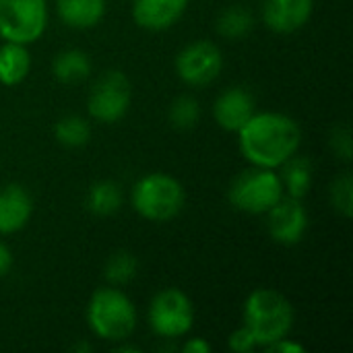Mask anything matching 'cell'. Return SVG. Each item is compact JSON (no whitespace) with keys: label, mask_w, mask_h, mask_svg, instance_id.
<instances>
[{"label":"cell","mask_w":353,"mask_h":353,"mask_svg":"<svg viewBox=\"0 0 353 353\" xmlns=\"http://www.w3.org/2000/svg\"><path fill=\"white\" fill-rule=\"evenodd\" d=\"M236 134L240 153L256 168L279 170L302 147L300 124L281 112H254Z\"/></svg>","instance_id":"cell-1"},{"label":"cell","mask_w":353,"mask_h":353,"mask_svg":"<svg viewBox=\"0 0 353 353\" xmlns=\"http://www.w3.org/2000/svg\"><path fill=\"white\" fill-rule=\"evenodd\" d=\"M294 321L296 312L292 302L277 290H254L244 302V327L254 337L256 347H269L288 337L294 329Z\"/></svg>","instance_id":"cell-2"},{"label":"cell","mask_w":353,"mask_h":353,"mask_svg":"<svg viewBox=\"0 0 353 353\" xmlns=\"http://www.w3.org/2000/svg\"><path fill=\"white\" fill-rule=\"evenodd\" d=\"M87 325L95 337L122 343L137 329V306L120 288H99L87 304Z\"/></svg>","instance_id":"cell-3"},{"label":"cell","mask_w":353,"mask_h":353,"mask_svg":"<svg viewBox=\"0 0 353 353\" xmlns=\"http://www.w3.org/2000/svg\"><path fill=\"white\" fill-rule=\"evenodd\" d=\"M132 209L147 221L165 223L180 215L186 203V192L180 180L170 174L153 172L134 182L130 192Z\"/></svg>","instance_id":"cell-4"},{"label":"cell","mask_w":353,"mask_h":353,"mask_svg":"<svg viewBox=\"0 0 353 353\" xmlns=\"http://www.w3.org/2000/svg\"><path fill=\"white\" fill-rule=\"evenodd\" d=\"M283 196L279 172L256 165L238 174L228 190L232 207L248 215H267Z\"/></svg>","instance_id":"cell-5"},{"label":"cell","mask_w":353,"mask_h":353,"mask_svg":"<svg viewBox=\"0 0 353 353\" xmlns=\"http://www.w3.org/2000/svg\"><path fill=\"white\" fill-rule=\"evenodd\" d=\"M147 321L157 337L180 339L194 327V306L182 290L165 288L151 300Z\"/></svg>","instance_id":"cell-6"},{"label":"cell","mask_w":353,"mask_h":353,"mask_svg":"<svg viewBox=\"0 0 353 353\" xmlns=\"http://www.w3.org/2000/svg\"><path fill=\"white\" fill-rule=\"evenodd\" d=\"M48 0H0V37L29 46L48 27Z\"/></svg>","instance_id":"cell-7"},{"label":"cell","mask_w":353,"mask_h":353,"mask_svg":"<svg viewBox=\"0 0 353 353\" xmlns=\"http://www.w3.org/2000/svg\"><path fill=\"white\" fill-rule=\"evenodd\" d=\"M132 89L130 81L122 70H108L101 74L87 97L89 116L101 124H114L122 120L130 108Z\"/></svg>","instance_id":"cell-8"},{"label":"cell","mask_w":353,"mask_h":353,"mask_svg":"<svg viewBox=\"0 0 353 353\" xmlns=\"http://www.w3.org/2000/svg\"><path fill=\"white\" fill-rule=\"evenodd\" d=\"M223 68L221 50L207 39H196L184 46L176 56V72L182 83L190 87H205L213 83Z\"/></svg>","instance_id":"cell-9"},{"label":"cell","mask_w":353,"mask_h":353,"mask_svg":"<svg viewBox=\"0 0 353 353\" xmlns=\"http://www.w3.org/2000/svg\"><path fill=\"white\" fill-rule=\"evenodd\" d=\"M267 230L273 242L281 246H294L302 242L308 230V211L302 205V199L283 196L267 213Z\"/></svg>","instance_id":"cell-10"},{"label":"cell","mask_w":353,"mask_h":353,"mask_svg":"<svg viewBox=\"0 0 353 353\" xmlns=\"http://www.w3.org/2000/svg\"><path fill=\"white\" fill-rule=\"evenodd\" d=\"M256 112L254 95L244 87L225 89L213 103V118L217 126L228 132H238Z\"/></svg>","instance_id":"cell-11"},{"label":"cell","mask_w":353,"mask_h":353,"mask_svg":"<svg viewBox=\"0 0 353 353\" xmlns=\"http://www.w3.org/2000/svg\"><path fill=\"white\" fill-rule=\"evenodd\" d=\"M314 10V0H265L263 23L275 33H294L302 29Z\"/></svg>","instance_id":"cell-12"},{"label":"cell","mask_w":353,"mask_h":353,"mask_svg":"<svg viewBox=\"0 0 353 353\" xmlns=\"http://www.w3.org/2000/svg\"><path fill=\"white\" fill-rule=\"evenodd\" d=\"M190 0H132V19L141 29L165 31L186 12Z\"/></svg>","instance_id":"cell-13"},{"label":"cell","mask_w":353,"mask_h":353,"mask_svg":"<svg viewBox=\"0 0 353 353\" xmlns=\"http://www.w3.org/2000/svg\"><path fill=\"white\" fill-rule=\"evenodd\" d=\"M33 215V199L21 184L0 188V236L21 232Z\"/></svg>","instance_id":"cell-14"},{"label":"cell","mask_w":353,"mask_h":353,"mask_svg":"<svg viewBox=\"0 0 353 353\" xmlns=\"http://www.w3.org/2000/svg\"><path fill=\"white\" fill-rule=\"evenodd\" d=\"M56 12L66 27L91 29L105 14V0H56Z\"/></svg>","instance_id":"cell-15"},{"label":"cell","mask_w":353,"mask_h":353,"mask_svg":"<svg viewBox=\"0 0 353 353\" xmlns=\"http://www.w3.org/2000/svg\"><path fill=\"white\" fill-rule=\"evenodd\" d=\"M31 70V56L27 46L4 41L0 46V85L14 87L27 79Z\"/></svg>","instance_id":"cell-16"},{"label":"cell","mask_w":353,"mask_h":353,"mask_svg":"<svg viewBox=\"0 0 353 353\" xmlns=\"http://www.w3.org/2000/svg\"><path fill=\"white\" fill-rule=\"evenodd\" d=\"M52 72L64 85L81 83L91 74V58L87 52H83L79 48L62 50L52 60Z\"/></svg>","instance_id":"cell-17"},{"label":"cell","mask_w":353,"mask_h":353,"mask_svg":"<svg viewBox=\"0 0 353 353\" xmlns=\"http://www.w3.org/2000/svg\"><path fill=\"white\" fill-rule=\"evenodd\" d=\"M281 184H283V190L288 196H294V199H304L310 188H312V163L310 159L306 157H298V153L288 159L281 168Z\"/></svg>","instance_id":"cell-18"},{"label":"cell","mask_w":353,"mask_h":353,"mask_svg":"<svg viewBox=\"0 0 353 353\" xmlns=\"http://www.w3.org/2000/svg\"><path fill=\"white\" fill-rule=\"evenodd\" d=\"M252 29H254V17L246 6H240V4H232V6L223 8L215 21L217 35H221L230 41L244 39L246 35H250Z\"/></svg>","instance_id":"cell-19"},{"label":"cell","mask_w":353,"mask_h":353,"mask_svg":"<svg viewBox=\"0 0 353 353\" xmlns=\"http://www.w3.org/2000/svg\"><path fill=\"white\" fill-rule=\"evenodd\" d=\"M85 205L93 215L110 217L122 207V190L112 180H99L89 188Z\"/></svg>","instance_id":"cell-20"},{"label":"cell","mask_w":353,"mask_h":353,"mask_svg":"<svg viewBox=\"0 0 353 353\" xmlns=\"http://www.w3.org/2000/svg\"><path fill=\"white\" fill-rule=\"evenodd\" d=\"M54 137L60 145L68 149H79L85 147L91 139V124L77 114L62 116L56 126H54Z\"/></svg>","instance_id":"cell-21"},{"label":"cell","mask_w":353,"mask_h":353,"mask_svg":"<svg viewBox=\"0 0 353 353\" xmlns=\"http://www.w3.org/2000/svg\"><path fill=\"white\" fill-rule=\"evenodd\" d=\"M139 275V259L128 250L114 252L103 267V277L110 285L122 288L128 285Z\"/></svg>","instance_id":"cell-22"},{"label":"cell","mask_w":353,"mask_h":353,"mask_svg":"<svg viewBox=\"0 0 353 353\" xmlns=\"http://www.w3.org/2000/svg\"><path fill=\"white\" fill-rule=\"evenodd\" d=\"M170 124L178 130H190L201 120V103L192 95H180L172 101L168 112Z\"/></svg>","instance_id":"cell-23"},{"label":"cell","mask_w":353,"mask_h":353,"mask_svg":"<svg viewBox=\"0 0 353 353\" xmlns=\"http://www.w3.org/2000/svg\"><path fill=\"white\" fill-rule=\"evenodd\" d=\"M329 201L333 205V209L350 219L353 215V178L350 172H341L339 176H335V180L329 186Z\"/></svg>","instance_id":"cell-24"},{"label":"cell","mask_w":353,"mask_h":353,"mask_svg":"<svg viewBox=\"0 0 353 353\" xmlns=\"http://www.w3.org/2000/svg\"><path fill=\"white\" fill-rule=\"evenodd\" d=\"M228 347L234 353H250L256 347V343H254V337L250 335V331L242 325L240 329H236V331L230 333Z\"/></svg>","instance_id":"cell-25"},{"label":"cell","mask_w":353,"mask_h":353,"mask_svg":"<svg viewBox=\"0 0 353 353\" xmlns=\"http://www.w3.org/2000/svg\"><path fill=\"white\" fill-rule=\"evenodd\" d=\"M331 147H333V151L341 159H345V161L352 159V134H350V128L347 126L335 128V132L331 137Z\"/></svg>","instance_id":"cell-26"},{"label":"cell","mask_w":353,"mask_h":353,"mask_svg":"<svg viewBox=\"0 0 353 353\" xmlns=\"http://www.w3.org/2000/svg\"><path fill=\"white\" fill-rule=\"evenodd\" d=\"M265 350L269 353H304V345H302V343H294V341H290L288 337H283V339L271 343V345L265 347Z\"/></svg>","instance_id":"cell-27"},{"label":"cell","mask_w":353,"mask_h":353,"mask_svg":"<svg viewBox=\"0 0 353 353\" xmlns=\"http://www.w3.org/2000/svg\"><path fill=\"white\" fill-rule=\"evenodd\" d=\"M211 343L209 341H205V339H201V337H192V339H188L184 345H182V352L184 353H211Z\"/></svg>","instance_id":"cell-28"},{"label":"cell","mask_w":353,"mask_h":353,"mask_svg":"<svg viewBox=\"0 0 353 353\" xmlns=\"http://www.w3.org/2000/svg\"><path fill=\"white\" fill-rule=\"evenodd\" d=\"M10 269H12V252L6 246V242L0 240V277L8 275Z\"/></svg>","instance_id":"cell-29"},{"label":"cell","mask_w":353,"mask_h":353,"mask_svg":"<svg viewBox=\"0 0 353 353\" xmlns=\"http://www.w3.org/2000/svg\"><path fill=\"white\" fill-rule=\"evenodd\" d=\"M116 352H132V353H139V347H132V345H120V347H118V350H116Z\"/></svg>","instance_id":"cell-30"}]
</instances>
